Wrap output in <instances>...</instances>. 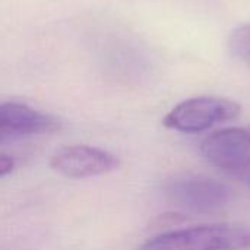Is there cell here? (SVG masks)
<instances>
[{"label": "cell", "instance_id": "52a82bcc", "mask_svg": "<svg viewBox=\"0 0 250 250\" xmlns=\"http://www.w3.org/2000/svg\"><path fill=\"white\" fill-rule=\"evenodd\" d=\"M229 48L233 56L250 67V23L242 25L231 32Z\"/></svg>", "mask_w": 250, "mask_h": 250}, {"label": "cell", "instance_id": "8992f818", "mask_svg": "<svg viewBox=\"0 0 250 250\" xmlns=\"http://www.w3.org/2000/svg\"><path fill=\"white\" fill-rule=\"evenodd\" d=\"M59 122L50 114L22 103H0V144L19 138L51 133Z\"/></svg>", "mask_w": 250, "mask_h": 250}, {"label": "cell", "instance_id": "ba28073f", "mask_svg": "<svg viewBox=\"0 0 250 250\" xmlns=\"http://www.w3.org/2000/svg\"><path fill=\"white\" fill-rule=\"evenodd\" d=\"M15 168V160L9 155L0 154V177L7 176Z\"/></svg>", "mask_w": 250, "mask_h": 250}, {"label": "cell", "instance_id": "6da1fadb", "mask_svg": "<svg viewBox=\"0 0 250 250\" xmlns=\"http://www.w3.org/2000/svg\"><path fill=\"white\" fill-rule=\"evenodd\" d=\"M250 230L236 224H205L160 234L139 250H248Z\"/></svg>", "mask_w": 250, "mask_h": 250}, {"label": "cell", "instance_id": "7a4b0ae2", "mask_svg": "<svg viewBox=\"0 0 250 250\" xmlns=\"http://www.w3.org/2000/svg\"><path fill=\"white\" fill-rule=\"evenodd\" d=\"M242 107L239 103L224 97H195L182 101L164 117L163 123L171 130L182 133L204 132L218 123L239 117Z\"/></svg>", "mask_w": 250, "mask_h": 250}, {"label": "cell", "instance_id": "277c9868", "mask_svg": "<svg viewBox=\"0 0 250 250\" xmlns=\"http://www.w3.org/2000/svg\"><path fill=\"white\" fill-rule=\"evenodd\" d=\"M167 195L176 205L198 214L217 212L226 208L233 199L230 186L202 176L173 180L167 186Z\"/></svg>", "mask_w": 250, "mask_h": 250}, {"label": "cell", "instance_id": "3957f363", "mask_svg": "<svg viewBox=\"0 0 250 250\" xmlns=\"http://www.w3.org/2000/svg\"><path fill=\"white\" fill-rule=\"evenodd\" d=\"M204 158L240 179L250 173V126L230 127L209 135L201 145Z\"/></svg>", "mask_w": 250, "mask_h": 250}, {"label": "cell", "instance_id": "9c48e42d", "mask_svg": "<svg viewBox=\"0 0 250 250\" xmlns=\"http://www.w3.org/2000/svg\"><path fill=\"white\" fill-rule=\"evenodd\" d=\"M239 180L245 182L246 185H249V186H250V173H249V174H246V176H243V177H240Z\"/></svg>", "mask_w": 250, "mask_h": 250}, {"label": "cell", "instance_id": "5b68a950", "mask_svg": "<svg viewBox=\"0 0 250 250\" xmlns=\"http://www.w3.org/2000/svg\"><path fill=\"white\" fill-rule=\"evenodd\" d=\"M120 161L116 155L88 145L60 148L50 160V167L69 179L97 177L117 170Z\"/></svg>", "mask_w": 250, "mask_h": 250}]
</instances>
